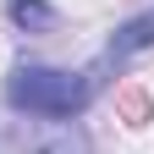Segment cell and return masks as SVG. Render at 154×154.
<instances>
[{
  "label": "cell",
  "mask_w": 154,
  "mask_h": 154,
  "mask_svg": "<svg viewBox=\"0 0 154 154\" xmlns=\"http://www.w3.org/2000/svg\"><path fill=\"white\" fill-rule=\"evenodd\" d=\"M94 99L88 72H66V66H17L6 77V105L38 116V121H77Z\"/></svg>",
  "instance_id": "cell-1"
},
{
  "label": "cell",
  "mask_w": 154,
  "mask_h": 154,
  "mask_svg": "<svg viewBox=\"0 0 154 154\" xmlns=\"http://www.w3.org/2000/svg\"><path fill=\"white\" fill-rule=\"evenodd\" d=\"M11 154H94L77 121H22L11 132Z\"/></svg>",
  "instance_id": "cell-2"
},
{
  "label": "cell",
  "mask_w": 154,
  "mask_h": 154,
  "mask_svg": "<svg viewBox=\"0 0 154 154\" xmlns=\"http://www.w3.org/2000/svg\"><path fill=\"white\" fill-rule=\"evenodd\" d=\"M143 50H154V11L132 17V22H121V28L110 33V44H105V66H127L132 55H143Z\"/></svg>",
  "instance_id": "cell-3"
},
{
  "label": "cell",
  "mask_w": 154,
  "mask_h": 154,
  "mask_svg": "<svg viewBox=\"0 0 154 154\" xmlns=\"http://www.w3.org/2000/svg\"><path fill=\"white\" fill-rule=\"evenodd\" d=\"M6 17H11L17 33H50L61 22V11H55L50 0H6Z\"/></svg>",
  "instance_id": "cell-4"
}]
</instances>
